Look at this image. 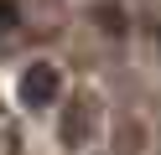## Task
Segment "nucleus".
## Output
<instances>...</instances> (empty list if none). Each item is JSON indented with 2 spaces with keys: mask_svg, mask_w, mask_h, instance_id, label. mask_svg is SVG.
I'll return each instance as SVG.
<instances>
[{
  "mask_svg": "<svg viewBox=\"0 0 161 155\" xmlns=\"http://www.w3.org/2000/svg\"><path fill=\"white\" fill-rule=\"evenodd\" d=\"M94 21H99V31H109V36H125V5H119V0H99Z\"/></svg>",
  "mask_w": 161,
  "mask_h": 155,
  "instance_id": "7ed1b4c3",
  "label": "nucleus"
},
{
  "mask_svg": "<svg viewBox=\"0 0 161 155\" xmlns=\"http://www.w3.org/2000/svg\"><path fill=\"white\" fill-rule=\"evenodd\" d=\"M88 129H94V109H88V103L68 109V119H63V140H68V145H83Z\"/></svg>",
  "mask_w": 161,
  "mask_h": 155,
  "instance_id": "f257e3e1",
  "label": "nucleus"
},
{
  "mask_svg": "<svg viewBox=\"0 0 161 155\" xmlns=\"http://www.w3.org/2000/svg\"><path fill=\"white\" fill-rule=\"evenodd\" d=\"M52 88H57V72H52V67H36V72H26V78H21V93H26L31 103L52 98Z\"/></svg>",
  "mask_w": 161,
  "mask_h": 155,
  "instance_id": "f03ea898",
  "label": "nucleus"
},
{
  "mask_svg": "<svg viewBox=\"0 0 161 155\" xmlns=\"http://www.w3.org/2000/svg\"><path fill=\"white\" fill-rule=\"evenodd\" d=\"M140 140H146V129H140V124H130V119L119 124V150H125V155H135V150H140Z\"/></svg>",
  "mask_w": 161,
  "mask_h": 155,
  "instance_id": "20e7f679",
  "label": "nucleus"
}]
</instances>
